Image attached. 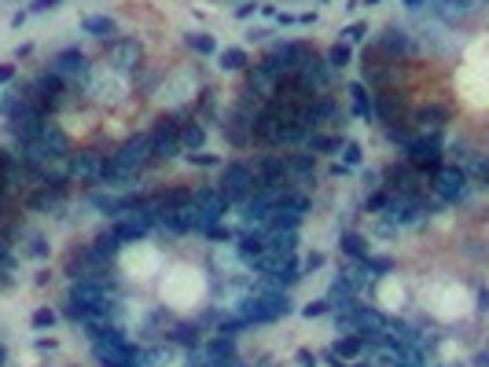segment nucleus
<instances>
[{"label":"nucleus","mask_w":489,"mask_h":367,"mask_svg":"<svg viewBox=\"0 0 489 367\" xmlns=\"http://www.w3.org/2000/svg\"><path fill=\"white\" fill-rule=\"evenodd\" d=\"M291 297L287 291H273V286H265V291H254L239 301V309H236V316H243L250 327L254 323H273V320H283L291 312Z\"/></svg>","instance_id":"f257e3e1"},{"label":"nucleus","mask_w":489,"mask_h":367,"mask_svg":"<svg viewBox=\"0 0 489 367\" xmlns=\"http://www.w3.org/2000/svg\"><path fill=\"white\" fill-rule=\"evenodd\" d=\"M217 191H221L228 202H247L250 195L257 191L254 169H250L247 162H228V165H221V180H217Z\"/></svg>","instance_id":"f03ea898"},{"label":"nucleus","mask_w":489,"mask_h":367,"mask_svg":"<svg viewBox=\"0 0 489 367\" xmlns=\"http://www.w3.org/2000/svg\"><path fill=\"white\" fill-rule=\"evenodd\" d=\"M467 184H471V177L463 173L460 165H438L434 177H431V188L442 202H460L463 195H467Z\"/></svg>","instance_id":"7ed1b4c3"},{"label":"nucleus","mask_w":489,"mask_h":367,"mask_svg":"<svg viewBox=\"0 0 489 367\" xmlns=\"http://www.w3.org/2000/svg\"><path fill=\"white\" fill-rule=\"evenodd\" d=\"M41 122H45V107H37L33 99H22L19 111L8 117V133L19 143H30V140H37V133H41Z\"/></svg>","instance_id":"20e7f679"},{"label":"nucleus","mask_w":489,"mask_h":367,"mask_svg":"<svg viewBox=\"0 0 489 367\" xmlns=\"http://www.w3.org/2000/svg\"><path fill=\"white\" fill-rule=\"evenodd\" d=\"M118 165L125 169H133V173H144V169L154 162V154H151V133H136V136H129L118 151L111 154Z\"/></svg>","instance_id":"39448f33"},{"label":"nucleus","mask_w":489,"mask_h":367,"mask_svg":"<svg viewBox=\"0 0 489 367\" xmlns=\"http://www.w3.org/2000/svg\"><path fill=\"white\" fill-rule=\"evenodd\" d=\"M151 154L154 162H170L180 154V125L173 117H159L151 129Z\"/></svg>","instance_id":"423d86ee"},{"label":"nucleus","mask_w":489,"mask_h":367,"mask_svg":"<svg viewBox=\"0 0 489 367\" xmlns=\"http://www.w3.org/2000/svg\"><path fill=\"white\" fill-rule=\"evenodd\" d=\"M408 165L412 169H434L442 165V140L438 136H412V143H408Z\"/></svg>","instance_id":"0eeeda50"},{"label":"nucleus","mask_w":489,"mask_h":367,"mask_svg":"<svg viewBox=\"0 0 489 367\" xmlns=\"http://www.w3.org/2000/svg\"><path fill=\"white\" fill-rule=\"evenodd\" d=\"M313 169H316V158L313 154H287L283 158V188H305L313 184Z\"/></svg>","instance_id":"6e6552de"},{"label":"nucleus","mask_w":489,"mask_h":367,"mask_svg":"<svg viewBox=\"0 0 489 367\" xmlns=\"http://www.w3.org/2000/svg\"><path fill=\"white\" fill-rule=\"evenodd\" d=\"M48 70L56 77H63V81H77V77H88V59L77 48H67V51H59V56L51 59Z\"/></svg>","instance_id":"1a4fd4ad"},{"label":"nucleus","mask_w":489,"mask_h":367,"mask_svg":"<svg viewBox=\"0 0 489 367\" xmlns=\"http://www.w3.org/2000/svg\"><path fill=\"white\" fill-rule=\"evenodd\" d=\"M103 173V158L93 151H81V154H70L67 158V177L70 180H85V184H99Z\"/></svg>","instance_id":"9d476101"},{"label":"nucleus","mask_w":489,"mask_h":367,"mask_svg":"<svg viewBox=\"0 0 489 367\" xmlns=\"http://www.w3.org/2000/svg\"><path fill=\"white\" fill-rule=\"evenodd\" d=\"M445 122H449L445 107H419L416 114H412V129H416V136H442Z\"/></svg>","instance_id":"9b49d317"},{"label":"nucleus","mask_w":489,"mask_h":367,"mask_svg":"<svg viewBox=\"0 0 489 367\" xmlns=\"http://www.w3.org/2000/svg\"><path fill=\"white\" fill-rule=\"evenodd\" d=\"M202 349V357L210 360L214 367H239L236 360H239V352H236V338H221L217 334L214 342H206V345H199Z\"/></svg>","instance_id":"f8f14e48"},{"label":"nucleus","mask_w":489,"mask_h":367,"mask_svg":"<svg viewBox=\"0 0 489 367\" xmlns=\"http://www.w3.org/2000/svg\"><path fill=\"white\" fill-rule=\"evenodd\" d=\"M140 59H144V48H140L136 37H125V41H111V63L118 70H136Z\"/></svg>","instance_id":"ddd939ff"},{"label":"nucleus","mask_w":489,"mask_h":367,"mask_svg":"<svg viewBox=\"0 0 489 367\" xmlns=\"http://www.w3.org/2000/svg\"><path fill=\"white\" fill-rule=\"evenodd\" d=\"M412 48V37L405 30H397V26H390V30H383L376 37V51H383V56H405V51Z\"/></svg>","instance_id":"4468645a"},{"label":"nucleus","mask_w":489,"mask_h":367,"mask_svg":"<svg viewBox=\"0 0 489 367\" xmlns=\"http://www.w3.org/2000/svg\"><path fill=\"white\" fill-rule=\"evenodd\" d=\"M37 143H45V147L51 154H70V136L63 133V129L51 122V117H45L41 122V133H37Z\"/></svg>","instance_id":"2eb2a0df"},{"label":"nucleus","mask_w":489,"mask_h":367,"mask_svg":"<svg viewBox=\"0 0 489 367\" xmlns=\"http://www.w3.org/2000/svg\"><path fill=\"white\" fill-rule=\"evenodd\" d=\"M136 180H140V173H133V169L118 165L114 158H103V173H99V184H107V188H133Z\"/></svg>","instance_id":"dca6fc26"},{"label":"nucleus","mask_w":489,"mask_h":367,"mask_svg":"<svg viewBox=\"0 0 489 367\" xmlns=\"http://www.w3.org/2000/svg\"><path fill=\"white\" fill-rule=\"evenodd\" d=\"M298 243H302L298 228H291V231H265V246H268V250H276L280 257H291L294 250H298Z\"/></svg>","instance_id":"f3484780"},{"label":"nucleus","mask_w":489,"mask_h":367,"mask_svg":"<svg viewBox=\"0 0 489 367\" xmlns=\"http://www.w3.org/2000/svg\"><path fill=\"white\" fill-rule=\"evenodd\" d=\"M471 11H474V8H471V0H442V4L434 8V15L442 19L445 26H460L463 19L471 15Z\"/></svg>","instance_id":"a211bd4d"},{"label":"nucleus","mask_w":489,"mask_h":367,"mask_svg":"<svg viewBox=\"0 0 489 367\" xmlns=\"http://www.w3.org/2000/svg\"><path fill=\"white\" fill-rule=\"evenodd\" d=\"M122 246H125V243H122L114 231H103V235H96V239H93V246H88V250H93L96 261H103V265H107V261H114V257L122 254Z\"/></svg>","instance_id":"6ab92c4d"},{"label":"nucleus","mask_w":489,"mask_h":367,"mask_svg":"<svg viewBox=\"0 0 489 367\" xmlns=\"http://www.w3.org/2000/svg\"><path fill=\"white\" fill-rule=\"evenodd\" d=\"M202 143H206V129L199 122H184L180 125V151H202Z\"/></svg>","instance_id":"aec40b11"},{"label":"nucleus","mask_w":489,"mask_h":367,"mask_svg":"<svg viewBox=\"0 0 489 367\" xmlns=\"http://www.w3.org/2000/svg\"><path fill=\"white\" fill-rule=\"evenodd\" d=\"M81 26H85V33L99 37V41H114V33H118V26H114L111 15H88Z\"/></svg>","instance_id":"412c9836"},{"label":"nucleus","mask_w":489,"mask_h":367,"mask_svg":"<svg viewBox=\"0 0 489 367\" xmlns=\"http://www.w3.org/2000/svg\"><path fill=\"white\" fill-rule=\"evenodd\" d=\"M339 246H342V254L350 257V261H364V257L371 254V250H368V239H364V235H357V231H342Z\"/></svg>","instance_id":"4be33fe9"},{"label":"nucleus","mask_w":489,"mask_h":367,"mask_svg":"<svg viewBox=\"0 0 489 367\" xmlns=\"http://www.w3.org/2000/svg\"><path fill=\"white\" fill-rule=\"evenodd\" d=\"M364 349H368V345H364V338H360V334H342L339 342L331 345V352H335L339 360H353V357H360Z\"/></svg>","instance_id":"5701e85b"},{"label":"nucleus","mask_w":489,"mask_h":367,"mask_svg":"<svg viewBox=\"0 0 489 367\" xmlns=\"http://www.w3.org/2000/svg\"><path fill=\"white\" fill-rule=\"evenodd\" d=\"M151 228L147 225H140V220H133V217H125V220H118L114 225V235H118L122 243H136V239H144Z\"/></svg>","instance_id":"b1692460"},{"label":"nucleus","mask_w":489,"mask_h":367,"mask_svg":"<svg viewBox=\"0 0 489 367\" xmlns=\"http://www.w3.org/2000/svg\"><path fill=\"white\" fill-rule=\"evenodd\" d=\"M350 96H353V114L364 117V122H371V96H368V88L360 81H350Z\"/></svg>","instance_id":"393cba45"},{"label":"nucleus","mask_w":489,"mask_h":367,"mask_svg":"<svg viewBox=\"0 0 489 367\" xmlns=\"http://www.w3.org/2000/svg\"><path fill=\"white\" fill-rule=\"evenodd\" d=\"M217 63H221V70H247L250 67V59H247V51H243V48L217 51Z\"/></svg>","instance_id":"a878e982"},{"label":"nucleus","mask_w":489,"mask_h":367,"mask_svg":"<svg viewBox=\"0 0 489 367\" xmlns=\"http://www.w3.org/2000/svg\"><path fill=\"white\" fill-rule=\"evenodd\" d=\"M360 268H364L368 272V279H383V275H390L394 272V261L390 257H364V261H360Z\"/></svg>","instance_id":"bb28decb"},{"label":"nucleus","mask_w":489,"mask_h":367,"mask_svg":"<svg viewBox=\"0 0 489 367\" xmlns=\"http://www.w3.org/2000/svg\"><path fill=\"white\" fill-rule=\"evenodd\" d=\"M184 44L195 51V56H214L217 51V41L210 33H184Z\"/></svg>","instance_id":"cd10ccee"},{"label":"nucleus","mask_w":489,"mask_h":367,"mask_svg":"<svg viewBox=\"0 0 489 367\" xmlns=\"http://www.w3.org/2000/svg\"><path fill=\"white\" fill-rule=\"evenodd\" d=\"M339 143H342V140H335V136H316V133H309V136H305L309 154H328V151H339Z\"/></svg>","instance_id":"c85d7f7f"},{"label":"nucleus","mask_w":489,"mask_h":367,"mask_svg":"<svg viewBox=\"0 0 489 367\" xmlns=\"http://www.w3.org/2000/svg\"><path fill=\"white\" fill-rule=\"evenodd\" d=\"M350 59H353V48L339 41V44H335V48L328 51V59H324V63H328L331 70H342V67H350Z\"/></svg>","instance_id":"c756f323"},{"label":"nucleus","mask_w":489,"mask_h":367,"mask_svg":"<svg viewBox=\"0 0 489 367\" xmlns=\"http://www.w3.org/2000/svg\"><path fill=\"white\" fill-rule=\"evenodd\" d=\"M170 338H173V345H184V349H199L202 345V338H199L195 327H177Z\"/></svg>","instance_id":"7c9ffc66"},{"label":"nucleus","mask_w":489,"mask_h":367,"mask_svg":"<svg viewBox=\"0 0 489 367\" xmlns=\"http://www.w3.org/2000/svg\"><path fill=\"white\" fill-rule=\"evenodd\" d=\"M339 151H342V165H360V158H364V151H360V143H339Z\"/></svg>","instance_id":"2f4dec72"},{"label":"nucleus","mask_w":489,"mask_h":367,"mask_svg":"<svg viewBox=\"0 0 489 367\" xmlns=\"http://www.w3.org/2000/svg\"><path fill=\"white\" fill-rule=\"evenodd\" d=\"M364 33H368V26H364V22H350V26H346V30H342L339 37H342V44H357Z\"/></svg>","instance_id":"473e14b6"},{"label":"nucleus","mask_w":489,"mask_h":367,"mask_svg":"<svg viewBox=\"0 0 489 367\" xmlns=\"http://www.w3.org/2000/svg\"><path fill=\"white\" fill-rule=\"evenodd\" d=\"M56 312H51V309H37L33 312V327H37V331H51V327H56Z\"/></svg>","instance_id":"72a5a7b5"},{"label":"nucleus","mask_w":489,"mask_h":367,"mask_svg":"<svg viewBox=\"0 0 489 367\" xmlns=\"http://www.w3.org/2000/svg\"><path fill=\"white\" fill-rule=\"evenodd\" d=\"M328 312H331V305H328V301H324V297H320V301H309V305H302V316H305V320H316V316H328Z\"/></svg>","instance_id":"f704fd0d"},{"label":"nucleus","mask_w":489,"mask_h":367,"mask_svg":"<svg viewBox=\"0 0 489 367\" xmlns=\"http://www.w3.org/2000/svg\"><path fill=\"white\" fill-rule=\"evenodd\" d=\"M26 254H30V257H45V254H48V243H45V235L30 231V243H26Z\"/></svg>","instance_id":"c9c22d12"},{"label":"nucleus","mask_w":489,"mask_h":367,"mask_svg":"<svg viewBox=\"0 0 489 367\" xmlns=\"http://www.w3.org/2000/svg\"><path fill=\"white\" fill-rule=\"evenodd\" d=\"M19 103H22V96H19V92H4V99H0V114H4V117H11V114L19 111Z\"/></svg>","instance_id":"e433bc0d"},{"label":"nucleus","mask_w":489,"mask_h":367,"mask_svg":"<svg viewBox=\"0 0 489 367\" xmlns=\"http://www.w3.org/2000/svg\"><path fill=\"white\" fill-rule=\"evenodd\" d=\"M184 158H188L191 165H221V158H217V154H206V151H191V154H184Z\"/></svg>","instance_id":"4c0bfd02"},{"label":"nucleus","mask_w":489,"mask_h":367,"mask_svg":"<svg viewBox=\"0 0 489 367\" xmlns=\"http://www.w3.org/2000/svg\"><path fill=\"white\" fill-rule=\"evenodd\" d=\"M202 235H210L214 243H232L236 239V231H228V228H221V225H214V228H206Z\"/></svg>","instance_id":"58836bf2"},{"label":"nucleus","mask_w":489,"mask_h":367,"mask_svg":"<svg viewBox=\"0 0 489 367\" xmlns=\"http://www.w3.org/2000/svg\"><path fill=\"white\" fill-rule=\"evenodd\" d=\"M320 265H324V254H320V250H313V254H309V257L302 261V272H316Z\"/></svg>","instance_id":"ea45409f"},{"label":"nucleus","mask_w":489,"mask_h":367,"mask_svg":"<svg viewBox=\"0 0 489 367\" xmlns=\"http://www.w3.org/2000/svg\"><path fill=\"white\" fill-rule=\"evenodd\" d=\"M59 4H63V0H30V11H51Z\"/></svg>","instance_id":"a19ab883"},{"label":"nucleus","mask_w":489,"mask_h":367,"mask_svg":"<svg viewBox=\"0 0 489 367\" xmlns=\"http://www.w3.org/2000/svg\"><path fill=\"white\" fill-rule=\"evenodd\" d=\"M386 199H390V195H386V191H379V195H371V199H368V209H371V213H379V209L386 206Z\"/></svg>","instance_id":"79ce46f5"},{"label":"nucleus","mask_w":489,"mask_h":367,"mask_svg":"<svg viewBox=\"0 0 489 367\" xmlns=\"http://www.w3.org/2000/svg\"><path fill=\"white\" fill-rule=\"evenodd\" d=\"M250 15H257V4H254V0H247V4L236 8V19H250Z\"/></svg>","instance_id":"37998d69"},{"label":"nucleus","mask_w":489,"mask_h":367,"mask_svg":"<svg viewBox=\"0 0 489 367\" xmlns=\"http://www.w3.org/2000/svg\"><path fill=\"white\" fill-rule=\"evenodd\" d=\"M188 367H214V364L202 357V349H191V360H188Z\"/></svg>","instance_id":"c03bdc74"},{"label":"nucleus","mask_w":489,"mask_h":367,"mask_svg":"<svg viewBox=\"0 0 489 367\" xmlns=\"http://www.w3.org/2000/svg\"><path fill=\"white\" fill-rule=\"evenodd\" d=\"M298 364H302V367H316L320 360H316V357H313V352H309V349H298Z\"/></svg>","instance_id":"a18cd8bd"},{"label":"nucleus","mask_w":489,"mask_h":367,"mask_svg":"<svg viewBox=\"0 0 489 367\" xmlns=\"http://www.w3.org/2000/svg\"><path fill=\"white\" fill-rule=\"evenodd\" d=\"M11 77H15V67H11V63H0V85L11 81Z\"/></svg>","instance_id":"49530a36"},{"label":"nucleus","mask_w":489,"mask_h":367,"mask_svg":"<svg viewBox=\"0 0 489 367\" xmlns=\"http://www.w3.org/2000/svg\"><path fill=\"white\" fill-rule=\"evenodd\" d=\"M37 352H56V342L51 338H37Z\"/></svg>","instance_id":"de8ad7c7"},{"label":"nucleus","mask_w":489,"mask_h":367,"mask_svg":"<svg viewBox=\"0 0 489 367\" xmlns=\"http://www.w3.org/2000/svg\"><path fill=\"white\" fill-rule=\"evenodd\" d=\"M324 360H328V367H346V360H339L331 349H324Z\"/></svg>","instance_id":"09e8293b"},{"label":"nucleus","mask_w":489,"mask_h":367,"mask_svg":"<svg viewBox=\"0 0 489 367\" xmlns=\"http://www.w3.org/2000/svg\"><path fill=\"white\" fill-rule=\"evenodd\" d=\"M294 22H302V26H313V22H316V11H305V15H294Z\"/></svg>","instance_id":"8fccbe9b"},{"label":"nucleus","mask_w":489,"mask_h":367,"mask_svg":"<svg viewBox=\"0 0 489 367\" xmlns=\"http://www.w3.org/2000/svg\"><path fill=\"white\" fill-rule=\"evenodd\" d=\"M276 22L280 26H294V15H291V11H276Z\"/></svg>","instance_id":"3c124183"},{"label":"nucleus","mask_w":489,"mask_h":367,"mask_svg":"<svg viewBox=\"0 0 489 367\" xmlns=\"http://www.w3.org/2000/svg\"><path fill=\"white\" fill-rule=\"evenodd\" d=\"M26 19H30V11H15V15H11V26H15V30H19V26H22Z\"/></svg>","instance_id":"603ef678"},{"label":"nucleus","mask_w":489,"mask_h":367,"mask_svg":"<svg viewBox=\"0 0 489 367\" xmlns=\"http://www.w3.org/2000/svg\"><path fill=\"white\" fill-rule=\"evenodd\" d=\"M331 173H335V177H346V173H350V165H342V162H335V165H331Z\"/></svg>","instance_id":"864d4df0"},{"label":"nucleus","mask_w":489,"mask_h":367,"mask_svg":"<svg viewBox=\"0 0 489 367\" xmlns=\"http://www.w3.org/2000/svg\"><path fill=\"white\" fill-rule=\"evenodd\" d=\"M419 4H427V0H405V8H419Z\"/></svg>","instance_id":"5fc2aeb1"},{"label":"nucleus","mask_w":489,"mask_h":367,"mask_svg":"<svg viewBox=\"0 0 489 367\" xmlns=\"http://www.w3.org/2000/svg\"><path fill=\"white\" fill-rule=\"evenodd\" d=\"M346 367H371V360H364V364H346Z\"/></svg>","instance_id":"6e6d98bb"},{"label":"nucleus","mask_w":489,"mask_h":367,"mask_svg":"<svg viewBox=\"0 0 489 367\" xmlns=\"http://www.w3.org/2000/svg\"><path fill=\"white\" fill-rule=\"evenodd\" d=\"M4 357H8V352H4V345H0V364H4Z\"/></svg>","instance_id":"4d7b16f0"},{"label":"nucleus","mask_w":489,"mask_h":367,"mask_svg":"<svg viewBox=\"0 0 489 367\" xmlns=\"http://www.w3.org/2000/svg\"><path fill=\"white\" fill-rule=\"evenodd\" d=\"M364 4H368V8H371V4H379V0H364Z\"/></svg>","instance_id":"13d9d810"}]
</instances>
